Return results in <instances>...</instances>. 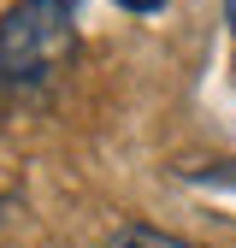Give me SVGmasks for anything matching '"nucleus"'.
<instances>
[{
	"mask_svg": "<svg viewBox=\"0 0 236 248\" xmlns=\"http://www.w3.org/2000/svg\"><path fill=\"white\" fill-rule=\"evenodd\" d=\"M71 47H77L71 0H18L0 18V77L6 83H47Z\"/></svg>",
	"mask_w": 236,
	"mask_h": 248,
	"instance_id": "nucleus-1",
	"label": "nucleus"
},
{
	"mask_svg": "<svg viewBox=\"0 0 236 248\" xmlns=\"http://www.w3.org/2000/svg\"><path fill=\"white\" fill-rule=\"evenodd\" d=\"M106 248H195V242L171 236V231H154V225H118Z\"/></svg>",
	"mask_w": 236,
	"mask_h": 248,
	"instance_id": "nucleus-2",
	"label": "nucleus"
},
{
	"mask_svg": "<svg viewBox=\"0 0 236 248\" xmlns=\"http://www.w3.org/2000/svg\"><path fill=\"white\" fill-rule=\"evenodd\" d=\"M118 6L136 12V18H154V12H165V6H171V0H118Z\"/></svg>",
	"mask_w": 236,
	"mask_h": 248,
	"instance_id": "nucleus-3",
	"label": "nucleus"
},
{
	"mask_svg": "<svg viewBox=\"0 0 236 248\" xmlns=\"http://www.w3.org/2000/svg\"><path fill=\"white\" fill-rule=\"evenodd\" d=\"M224 18H230V30H236V0H224Z\"/></svg>",
	"mask_w": 236,
	"mask_h": 248,
	"instance_id": "nucleus-4",
	"label": "nucleus"
}]
</instances>
